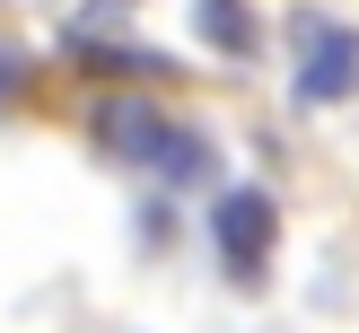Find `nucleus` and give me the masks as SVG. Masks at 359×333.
I'll return each instance as SVG.
<instances>
[{
    "mask_svg": "<svg viewBox=\"0 0 359 333\" xmlns=\"http://www.w3.org/2000/svg\"><path fill=\"white\" fill-rule=\"evenodd\" d=\"M149 167L167 175V184H210V175H219V149H210L202 132H175V123H167V140H158Z\"/></svg>",
    "mask_w": 359,
    "mask_h": 333,
    "instance_id": "obj_5",
    "label": "nucleus"
},
{
    "mask_svg": "<svg viewBox=\"0 0 359 333\" xmlns=\"http://www.w3.org/2000/svg\"><path fill=\"white\" fill-rule=\"evenodd\" d=\"M210 237H219V263H228V272H263V254H272V237H280V202H272L263 184L219 193V210H210Z\"/></svg>",
    "mask_w": 359,
    "mask_h": 333,
    "instance_id": "obj_2",
    "label": "nucleus"
},
{
    "mask_svg": "<svg viewBox=\"0 0 359 333\" xmlns=\"http://www.w3.org/2000/svg\"><path fill=\"white\" fill-rule=\"evenodd\" d=\"M105 9H123V0H105Z\"/></svg>",
    "mask_w": 359,
    "mask_h": 333,
    "instance_id": "obj_6",
    "label": "nucleus"
},
{
    "mask_svg": "<svg viewBox=\"0 0 359 333\" xmlns=\"http://www.w3.org/2000/svg\"><path fill=\"white\" fill-rule=\"evenodd\" d=\"M158 140H167V114H158L149 97H105V105H97V149H105V158H132V167H149Z\"/></svg>",
    "mask_w": 359,
    "mask_h": 333,
    "instance_id": "obj_3",
    "label": "nucleus"
},
{
    "mask_svg": "<svg viewBox=\"0 0 359 333\" xmlns=\"http://www.w3.org/2000/svg\"><path fill=\"white\" fill-rule=\"evenodd\" d=\"M290 44H298V105H342V97H359V27L298 9L290 18Z\"/></svg>",
    "mask_w": 359,
    "mask_h": 333,
    "instance_id": "obj_1",
    "label": "nucleus"
},
{
    "mask_svg": "<svg viewBox=\"0 0 359 333\" xmlns=\"http://www.w3.org/2000/svg\"><path fill=\"white\" fill-rule=\"evenodd\" d=\"M193 35H202L210 53H228V62H245V53L263 44V27H255L245 0H193Z\"/></svg>",
    "mask_w": 359,
    "mask_h": 333,
    "instance_id": "obj_4",
    "label": "nucleus"
}]
</instances>
